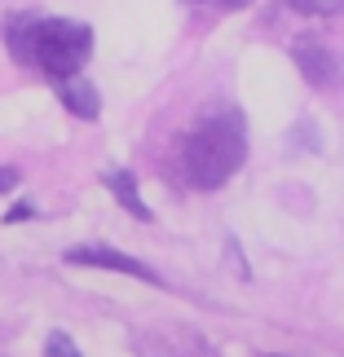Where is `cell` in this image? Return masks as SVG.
I'll list each match as a JSON object with an SVG mask.
<instances>
[{
    "label": "cell",
    "mask_w": 344,
    "mask_h": 357,
    "mask_svg": "<svg viewBox=\"0 0 344 357\" xmlns=\"http://www.w3.org/2000/svg\"><path fill=\"white\" fill-rule=\"evenodd\" d=\"M247 159V128L239 111H216L199 119V128L186 142V176L199 190L225 185Z\"/></svg>",
    "instance_id": "obj_1"
},
{
    "label": "cell",
    "mask_w": 344,
    "mask_h": 357,
    "mask_svg": "<svg viewBox=\"0 0 344 357\" xmlns=\"http://www.w3.org/2000/svg\"><path fill=\"white\" fill-rule=\"evenodd\" d=\"M93 53V31L84 22H71V18H40V31H36V66L45 75H53L62 84V79H71L80 66L89 62Z\"/></svg>",
    "instance_id": "obj_2"
},
{
    "label": "cell",
    "mask_w": 344,
    "mask_h": 357,
    "mask_svg": "<svg viewBox=\"0 0 344 357\" xmlns=\"http://www.w3.org/2000/svg\"><path fill=\"white\" fill-rule=\"evenodd\" d=\"M292 58H296L300 75H305L313 89H322V93L340 89V79H344V66H340V58H336V53L322 45V40H309V36H300L296 45H292Z\"/></svg>",
    "instance_id": "obj_3"
},
{
    "label": "cell",
    "mask_w": 344,
    "mask_h": 357,
    "mask_svg": "<svg viewBox=\"0 0 344 357\" xmlns=\"http://www.w3.org/2000/svg\"><path fill=\"white\" fill-rule=\"evenodd\" d=\"M71 265H89V269H115V273H128V278H142V282H159V273L142 265L137 256H124L115 247H71L66 252Z\"/></svg>",
    "instance_id": "obj_4"
},
{
    "label": "cell",
    "mask_w": 344,
    "mask_h": 357,
    "mask_svg": "<svg viewBox=\"0 0 344 357\" xmlns=\"http://www.w3.org/2000/svg\"><path fill=\"white\" fill-rule=\"evenodd\" d=\"M36 31H40V13H27V9H13L5 18V45L13 53V62H31L36 58Z\"/></svg>",
    "instance_id": "obj_5"
},
{
    "label": "cell",
    "mask_w": 344,
    "mask_h": 357,
    "mask_svg": "<svg viewBox=\"0 0 344 357\" xmlns=\"http://www.w3.org/2000/svg\"><path fill=\"white\" fill-rule=\"evenodd\" d=\"M58 98H62V106H66L75 119H98V115H102L98 84H89V79H80V75L62 79V84H58Z\"/></svg>",
    "instance_id": "obj_6"
},
{
    "label": "cell",
    "mask_w": 344,
    "mask_h": 357,
    "mask_svg": "<svg viewBox=\"0 0 344 357\" xmlns=\"http://www.w3.org/2000/svg\"><path fill=\"white\" fill-rule=\"evenodd\" d=\"M106 185H111V195L137 216V221H150V208L142 203V195H137V185H133V176H128V172H119V168H115V172H106Z\"/></svg>",
    "instance_id": "obj_7"
},
{
    "label": "cell",
    "mask_w": 344,
    "mask_h": 357,
    "mask_svg": "<svg viewBox=\"0 0 344 357\" xmlns=\"http://www.w3.org/2000/svg\"><path fill=\"white\" fill-rule=\"evenodd\" d=\"M296 13H318V18H331V13L344 9V0H287Z\"/></svg>",
    "instance_id": "obj_8"
},
{
    "label": "cell",
    "mask_w": 344,
    "mask_h": 357,
    "mask_svg": "<svg viewBox=\"0 0 344 357\" xmlns=\"http://www.w3.org/2000/svg\"><path fill=\"white\" fill-rule=\"evenodd\" d=\"M45 357H80V349H75V340H71V335L53 331V335H49V344H45Z\"/></svg>",
    "instance_id": "obj_9"
},
{
    "label": "cell",
    "mask_w": 344,
    "mask_h": 357,
    "mask_svg": "<svg viewBox=\"0 0 344 357\" xmlns=\"http://www.w3.org/2000/svg\"><path fill=\"white\" fill-rule=\"evenodd\" d=\"M13 185H18V172H13V168H0V195L13 190Z\"/></svg>",
    "instance_id": "obj_10"
},
{
    "label": "cell",
    "mask_w": 344,
    "mask_h": 357,
    "mask_svg": "<svg viewBox=\"0 0 344 357\" xmlns=\"http://www.w3.org/2000/svg\"><path fill=\"white\" fill-rule=\"evenodd\" d=\"M22 216H36V208H31V203H18V208H13V212L5 216V221L13 225V221H22Z\"/></svg>",
    "instance_id": "obj_11"
},
{
    "label": "cell",
    "mask_w": 344,
    "mask_h": 357,
    "mask_svg": "<svg viewBox=\"0 0 344 357\" xmlns=\"http://www.w3.org/2000/svg\"><path fill=\"white\" fill-rule=\"evenodd\" d=\"M212 5H221V9H247L252 0H212Z\"/></svg>",
    "instance_id": "obj_12"
}]
</instances>
